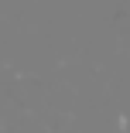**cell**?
I'll use <instances>...</instances> for the list:
<instances>
[{
  "label": "cell",
  "mask_w": 130,
  "mask_h": 133,
  "mask_svg": "<svg viewBox=\"0 0 130 133\" xmlns=\"http://www.w3.org/2000/svg\"><path fill=\"white\" fill-rule=\"evenodd\" d=\"M123 133H130V119H127V126H123Z\"/></svg>",
  "instance_id": "6da1fadb"
}]
</instances>
